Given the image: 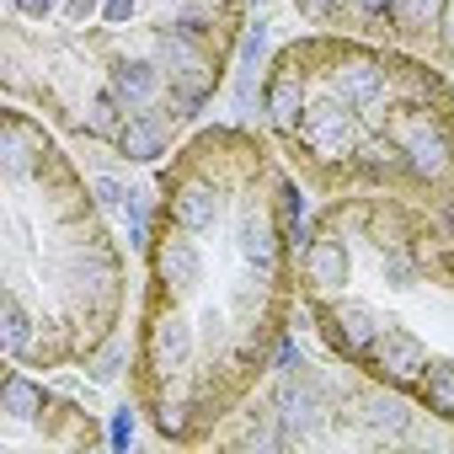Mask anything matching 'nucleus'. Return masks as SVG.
Segmentation results:
<instances>
[{"instance_id":"nucleus-1","label":"nucleus","mask_w":454,"mask_h":454,"mask_svg":"<svg viewBox=\"0 0 454 454\" xmlns=\"http://www.w3.org/2000/svg\"><path fill=\"white\" fill-rule=\"evenodd\" d=\"M155 65H160V75H171V91L182 97V102H203L214 86H219V70L198 54V43L187 38V33H160V43H155Z\"/></svg>"},{"instance_id":"nucleus-2","label":"nucleus","mask_w":454,"mask_h":454,"mask_svg":"<svg viewBox=\"0 0 454 454\" xmlns=\"http://www.w3.org/2000/svg\"><path fill=\"white\" fill-rule=\"evenodd\" d=\"M395 145L406 155V171L422 176V182H443L454 171V145H449L438 118H401L395 123Z\"/></svg>"},{"instance_id":"nucleus-3","label":"nucleus","mask_w":454,"mask_h":454,"mask_svg":"<svg viewBox=\"0 0 454 454\" xmlns=\"http://www.w3.org/2000/svg\"><path fill=\"white\" fill-rule=\"evenodd\" d=\"M380 332H385V321L364 300H332L326 305V342L342 358H369L374 342H380Z\"/></svg>"},{"instance_id":"nucleus-4","label":"nucleus","mask_w":454,"mask_h":454,"mask_svg":"<svg viewBox=\"0 0 454 454\" xmlns=\"http://www.w3.org/2000/svg\"><path fill=\"white\" fill-rule=\"evenodd\" d=\"M369 358H374V374L390 380V385H417L422 369H427V348L406 326H390V321H385V332H380V342H374Z\"/></svg>"},{"instance_id":"nucleus-5","label":"nucleus","mask_w":454,"mask_h":454,"mask_svg":"<svg viewBox=\"0 0 454 454\" xmlns=\"http://www.w3.org/2000/svg\"><path fill=\"white\" fill-rule=\"evenodd\" d=\"M155 273H160V284L176 289V294H192V289L203 284V252H198L192 231H182V224H176V236H160V247H155Z\"/></svg>"},{"instance_id":"nucleus-6","label":"nucleus","mask_w":454,"mask_h":454,"mask_svg":"<svg viewBox=\"0 0 454 454\" xmlns=\"http://www.w3.org/2000/svg\"><path fill=\"white\" fill-rule=\"evenodd\" d=\"M300 139H305L321 160H342V155H353V118H348L337 102L305 107V118H300Z\"/></svg>"},{"instance_id":"nucleus-7","label":"nucleus","mask_w":454,"mask_h":454,"mask_svg":"<svg viewBox=\"0 0 454 454\" xmlns=\"http://www.w3.org/2000/svg\"><path fill=\"white\" fill-rule=\"evenodd\" d=\"M273 411H278L284 433H310V427L321 422V390L310 385L305 364H300V369H284L278 395H273Z\"/></svg>"},{"instance_id":"nucleus-8","label":"nucleus","mask_w":454,"mask_h":454,"mask_svg":"<svg viewBox=\"0 0 454 454\" xmlns=\"http://www.w3.org/2000/svg\"><path fill=\"white\" fill-rule=\"evenodd\" d=\"M187 358H192V326H187L182 316H160V321L150 326L145 364H150L155 374H176V369H187Z\"/></svg>"},{"instance_id":"nucleus-9","label":"nucleus","mask_w":454,"mask_h":454,"mask_svg":"<svg viewBox=\"0 0 454 454\" xmlns=\"http://www.w3.org/2000/svg\"><path fill=\"white\" fill-rule=\"evenodd\" d=\"M332 91H337L342 102H353V107H369V102H380V91H385V70H380L369 54H342V59L332 65Z\"/></svg>"},{"instance_id":"nucleus-10","label":"nucleus","mask_w":454,"mask_h":454,"mask_svg":"<svg viewBox=\"0 0 454 454\" xmlns=\"http://www.w3.org/2000/svg\"><path fill=\"white\" fill-rule=\"evenodd\" d=\"M300 268H305V284L316 289V294H337L342 284H348V247L337 241V236H316L310 247H305V257H300Z\"/></svg>"},{"instance_id":"nucleus-11","label":"nucleus","mask_w":454,"mask_h":454,"mask_svg":"<svg viewBox=\"0 0 454 454\" xmlns=\"http://www.w3.org/2000/svg\"><path fill=\"white\" fill-rule=\"evenodd\" d=\"M236 247H241V257H247L262 278H278V231H273V219H268L262 208H247V214H241Z\"/></svg>"},{"instance_id":"nucleus-12","label":"nucleus","mask_w":454,"mask_h":454,"mask_svg":"<svg viewBox=\"0 0 454 454\" xmlns=\"http://www.w3.org/2000/svg\"><path fill=\"white\" fill-rule=\"evenodd\" d=\"M171 219L182 224V231H192V236L214 231L219 224V192L208 182H182L176 198H171Z\"/></svg>"},{"instance_id":"nucleus-13","label":"nucleus","mask_w":454,"mask_h":454,"mask_svg":"<svg viewBox=\"0 0 454 454\" xmlns=\"http://www.w3.org/2000/svg\"><path fill=\"white\" fill-rule=\"evenodd\" d=\"M107 86L123 97V107H150L160 91V65L155 59H118L107 70Z\"/></svg>"},{"instance_id":"nucleus-14","label":"nucleus","mask_w":454,"mask_h":454,"mask_svg":"<svg viewBox=\"0 0 454 454\" xmlns=\"http://www.w3.org/2000/svg\"><path fill=\"white\" fill-rule=\"evenodd\" d=\"M166 145H171V123H166L160 113H134V118L123 123V134H118V150H123L129 160H160Z\"/></svg>"},{"instance_id":"nucleus-15","label":"nucleus","mask_w":454,"mask_h":454,"mask_svg":"<svg viewBox=\"0 0 454 454\" xmlns=\"http://www.w3.org/2000/svg\"><path fill=\"white\" fill-rule=\"evenodd\" d=\"M262 107H268L273 129L294 134V129H300V118H305V81H300L294 70L273 75V81H268V97H262Z\"/></svg>"},{"instance_id":"nucleus-16","label":"nucleus","mask_w":454,"mask_h":454,"mask_svg":"<svg viewBox=\"0 0 454 454\" xmlns=\"http://www.w3.org/2000/svg\"><path fill=\"white\" fill-rule=\"evenodd\" d=\"M0 155H6V176H12V182H27V176H38V166H43L33 134H27L17 118L6 123V145H0Z\"/></svg>"},{"instance_id":"nucleus-17","label":"nucleus","mask_w":454,"mask_h":454,"mask_svg":"<svg viewBox=\"0 0 454 454\" xmlns=\"http://www.w3.org/2000/svg\"><path fill=\"white\" fill-rule=\"evenodd\" d=\"M417 390H422L427 411H438V417H454V364H449V358H443V364H433V358H427V369H422Z\"/></svg>"},{"instance_id":"nucleus-18","label":"nucleus","mask_w":454,"mask_h":454,"mask_svg":"<svg viewBox=\"0 0 454 454\" xmlns=\"http://www.w3.org/2000/svg\"><path fill=\"white\" fill-rule=\"evenodd\" d=\"M86 134H97V139H118L123 134V97L113 86L86 102Z\"/></svg>"},{"instance_id":"nucleus-19","label":"nucleus","mask_w":454,"mask_h":454,"mask_svg":"<svg viewBox=\"0 0 454 454\" xmlns=\"http://www.w3.org/2000/svg\"><path fill=\"white\" fill-rule=\"evenodd\" d=\"M401 166H406V160H401V145H395V139H374V145L358 150V171H364L369 182H390Z\"/></svg>"},{"instance_id":"nucleus-20","label":"nucleus","mask_w":454,"mask_h":454,"mask_svg":"<svg viewBox=\"0 0 454 454\" xmlns=\"http://www.w3.org/2000/svg\"><path fill=\"white\" fill-rule=\"evenodd\" d=\"M0 406H6L17 422H27V417H38V411H43V390H38L27 374H6V390H0Z\"/></svg>"},{"instance_id":"nucleus-21","label":"nucleus","mask_w":454,"mask_h":454,"mask_svg":"<svg viewBox=\"0 0 454 454\" xmlns=\"http://www.w3.org/2000/svg\"><path fill=\"white\" fill-rule=\"evenodd\" d=\"M390 17H395V27H401L406 38H417V33L438 27V17H443V0H395V6H390Z\"/></svg>"},{"instance_id":"nucleus-22","label":"nucleus","mask_w":454,"mask_h":454,"mask_svg":"<svg viewBox=\"0 0 454 454\" xmlns=\"http://www.w3.org/2000/svg\"><path fill=\"white\" fill-rule=\"evenodd\" d=\"M364 422L380 427V433H406V427H411V411H406L401 401H390V395H369V401H364Z\"/></svg>"},{"instance_id":"nucleus-23","label":"nucleus","mask_w":454,"mask_h":454,"mask_svg":"<svg viewBox=\"0 0 454 454\" xmlns=\"http://www.w3.org/2000/svg\"><path fill=\"white\" fill-rule=\"evenodd\" d=\"M0 321H6V348L12 353H22L27 348V337H33V316L22 310V300L6 289V300H0Z\"/></svg>"},{"instance_id":"nucleus-24","label":"nucleus","mask_w":454,"mask_h":454,"mask_svg":"<svg viewBox=\"0 0 454 454\" xmlns=\"http://www.w3.org/2000/svg\"><path fill=\"white\" fill-rule=\"evenodd\" d=\"M176 33H187V38H203V33H214V12H203V6H187V12H176V22H171Z\"/></svg>"},{"instance_id":"nucleus-25","label":"nucleus","mask_w":454,"mask_h":454,"mask_svg":"<svg viewBox=\"0 0 454 454\" xmlns=\"http://www.w3.org/2000/svg\"><path fill=\"white\" fill-rule=\"evenodd\" d=\"M91 192H97V203H102V208H129V198H134L118 176H97V182H91Z\"/></svg>"},{"instance_id":"nucleus-26","label":"nucleus","mask_w":454,"mask_h":454,"mask_svg":"<svg viewBox=\"0 0 454 454\" xmlns=\"http://www.w3.org/2000/svg\"><path fill=\"white\" fill-rule=\"evenodd\" d=\"M262 54H268V27L257 22V27H247V38H241V59H247V65H257Z\"/></svg>"},{"instance_id":"nucleus-27","label":"nucleus","mask_w":454,"mask_h":454,"mask_svg":"<svg viewBox=\"0 0 454 454\" xmlns=\"http://www.w3.org/2000/svg\"><path fill=\"white\" fill-rule=\"evenodd\" d=\"M118 364H123V348H118V342H113V348H107V353H102V358H97V364H91V374H97V380H102V385H113V380H118Z\"/></svg>"},{"instance_id":"nucleus-28","label":"nucleus","mask_w":454,"mask_h":454,"mask_svg":"<svg viewBox=\"0 0 454 454\" xmlns=\"http://www.w3.org/2000/svg\"><path fill=\"white\" fill-rule=\"evenodd\" d=\"M113 443H118V449H129V443H134V411H129V406H118V411H113Z\"/></svg>"},{"instance_id":"nucleus-29","label":"nucleus","mask_w":454,"mask_h":454,"mask_svg":"<svg viewBox=\"0 0 454 454\" xmlns=\"http://www.w3.org/2000/svg\"><path fill=\"white\" fill-rule=\"evenodd\" d=\"M278 192H284V224H289V231H294V224H300V219H305V198H300V192H294V187H289V182H284V187H278Z\"/></svg>"},{"instance_id":"nucleus-30","label":"nucleus","mask_w":454,"mask_h":454,"mask_svg":"<svg viewBox=\"0 0 454 454\" xmlns=\"http://www.w3.org/2000/svg\"><path fill=\"white\" fill-rule=\"evenodd\" d=\"M385 273H390V284H395V289H411V278H417V273H411V262H401V257H390V262H385Z\"/></svg>"},{"instance_id":"nucleus-31","label":"nucleus","mask_w":454,"mask_h":454,"mask_svg":"<svg viewBox=\"0 0 454 454\" xmlns=\"http://www.w3.org/2000/svg\"><path fill=\"white\" fill-rule=\"evenodd\" d=\"M102 12H107V22H129L134 17V0H102Z\"/></svg>"},{"instance_id":"nucleus-32","label":"nucleus","mask_w":454,"mask_h":454,"mask_svg":"<svg viewBox=\"0 0 454 454\" xmlns=\"http://www.w3.org/2000/svg\"><path fill=\"white\" fill-rule=\"evenodd\" d=\"M54 6H59V0H17V12H22V17H49Z\"/></svg>"},{"instance_id":"nucleus-33","label":"nucleus","mask_w":454,"mask_h":454,"mask_svg":"<svg viewBox=\"0 0 454 454\" xmlns=\"http://www.w3.org/2000/svg\"><path fill=\"white\" fill-rule=\"evenodd\" d=\"M102 6V0H65V12H70V22H86L91 12Z\"/></svg>"},{"instance_id":"nucleus-34","label":"nucleus","mask_w":454,"mask_h":454,"mask_svg":"<svg viewBox=\"0 0 454 454\" xmlns=\"http://www.w3.org/2000/svg\"><path fill=\"white\" fill-rule=\"evenodd\" d=\"M332 6H337V0H300L305 17H332Z\"/></svg>"},{"instance_id":"nucleus-35","label":"nucleus","mask_w":454,"mask_h":454,"mask_svg":"<svg viewBox=\"0 0 454 454\" xmlns=\"http://www.w3.org/2000/svg\"><path fill=\"white\" fill-rule=\"evenodd\" d=\"M358 6H364V12H369V17H385V12H390V6H395V0H358Z\"/></svg>"},{"instance_id":"nucleus-36","label":"nucleus","mask_w":454,"mask_h":454,"mask_svg":"<svg viewBox=\"0 0 454 454\" xmlns=\"http://www.w3.org/2000/svg\"><path fill=\"white\" fill-rule=\"evenodd\" d=\"M443 49H449V54H454V6H449V12H443Z\"/></svg>"}]
</instances>
